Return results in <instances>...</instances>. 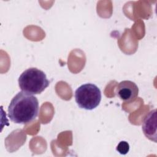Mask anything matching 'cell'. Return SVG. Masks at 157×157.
Segmentation results:
<instances>
[{
	"label": "cell",
	"instance_id": "5",
	"mask_svg": "<svg viewBox=\"0 0 157 157\" xmlns=\"http://www.w3.org/2000/svg\"><path fill=\"white\" fill-rule=\"evenodd\" d=\"M142 131L145 136L149 140L156 142V110L149 112L144 117Z\"/></svg>",
	"mask_w": 157,
	"mask_h": 157
},
{
	"label": "cell",
	"instance_id": "6",
	"mask_svg": "<svg viewBox=\"0 0 157 157\" xmlns=\"http://www.w3.org/2000/svg\"><path fill=\"white\" fill-rule=\"evenodd\" d=\"M117 150L121 155H126L129 150V145L126 141H121L117 147Z\"/></svg>",
	"mask_w": 157,
	"mask_h": 157
},
{
	"label": "cell",
	"instance_id": "4",
	"mask_svg": "<svg viewBox=\"0 0 157 157\" xmlns=\"http://www.w3.org/2000/svg\"><path fill=\"white\" fill-rule=\"evenodd\" d=\"M116 95L123 101L131 102L138 96L139 88L137 85L130 80H123L118 83L115 90Z\"/></svg>",
	"mask_w": 157,
	"mask_h": 157
},
{
	"label": "cell",
	"instance_id": "3",
	"mask_svg": "<svg viewBox=\"0 0 157 157\" xmlns=\"http://www.w3.org/2000/svg\"><path fill=\"white\" fill-rule=\"evenodd\" d=\"M75 99L80 108L93 110L97 107L101 102V92L96 85L85 83L75 90Z\"/></svg>",
	"mask_w": 157,
	"mask_h": 157
},
{
	"label": "cell",
	"instance_id": "1",
	"mask_svg": "<svg viewBox=\"0 0 157 157\" xmlns=\"http://www.w3.org/2000/svg\"><path fill=\"white\" fill-rule=\"evenodd\" d=\"M39 109L37 98L23 91L18 92L8 107V117L17 124H28L38 115Z\"/></svg>",
	"mask_w": 157,
	"mask_h": 157
},
{
	"label": "cell",
	"instance_id": "2",
	"mask_svg": "<svg viewBox=\"0 0 157 157\" xmlns=\"http://www.w3.org/2000/svg\"><path fill=\"white\" fill-rule=\"evenodd\" d=\"M18 81L20 88L31 94H40L50 84L46 74L36 67L25 70L20 75Z\"/></svg>",
	"mask_w": 157,
	"mask_h": 157
}]
</instances>
